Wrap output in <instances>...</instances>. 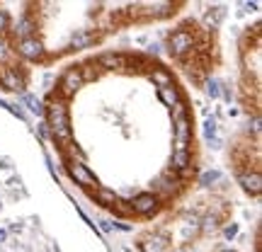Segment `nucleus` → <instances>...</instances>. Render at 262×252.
Wrapping results in <instances>:
<instances>
[{"mask_svg":"<svg viewBox=\"0 0 262 252\" xmlns=\"http://www.w3.org/2000/svg\"><path fill=\"white\" fill-rule=\"evenodd\" d=\"M44 117L63 172L117 218L153 221L194 187L192 102L150 54L104 51L71 63L49 90Z\"/></svg>","mask_w":262,"mask_h":252,"instance_id":"f257e3e1","label":"nucleus"},{"mask_svg":"<svg viewBox=\"0 0 262 252\" xmlns=\"http://www.w3.org/2000/svg\"><path fill=\"white\" fill-rule=\"evenodd\" d=\"M187 3H22L10 12V47L25 63L51 65L58 58L102 44L126 27L178 15Z\"/></svg>","mask_w":262,"mask_h":252,"instance_id":"f03ea898","label":"nucleus"},{"mask_svg":"<svg viewBox=\"0 0 262 252\" xmlns=\"http://www.w3.org/2000/svg\"><path fill=\"white\" fill-rule=\"evenodd\" d=\"M19 179L10 165H0V252H58L34 216L19 209Z\"/></svg>","mask_w":262,"mask_h":252,"instance_id":"7ed1b4c3","label":"nucleus"},{"mask_svg":"<svg viewBox=\"0 0 262 252\" xmlns=\"http://www.w3.org/2000/svg\"><path fill=\"white\" fill-rule=\"evenodd\" d=\"M168 51L172 63L199 87L204 85V80L214 73L221 61L216 34L194 19H185L170 32Z\"/></svg>","mask_w":262,"mask_h":252,"instance_id":"20e7f679","label":"nucleus"},{"mask_svg":"<svg viewBox=\"0 0 262 252\" xmlns=\"http://www.w3.org/2000/svg\"><path fill=\"white\" fill-rule=\"evenodd\" d=\"M241 100L248 114L260 117V25L255 22L241 37Z\"/></svg>","mask_w":262,"mask_h":252,"instance_id":"39448f33","label":"nucleus"},{"mask_svg":"<svg viewBox=\"0 0 262 252\" xmlns=\"http://www.w3.org/2000/svg\"><path fill=\"white\" fill-rule=\"evenodd\" d=\"M231 168L248 194H260V131L241 133L231 148Z\"/></svg>","mask_w":262,"mask_h":252,"instance_id":"423d86ee","label":"nucleus"},{"mask_svg":"<svg viewBox=\"0 0 262 252\" xmlns=\"http://www.w3.org/2000/svg\"><path fill=\"white\" fill-rule=\"evenodd\" d=\"M221 252H233V250H221Z\"/></svg>","mask_w":262,"mask_h":252,"instance_id":"0eeeda50","label":"nucleus"}]
</instances>
